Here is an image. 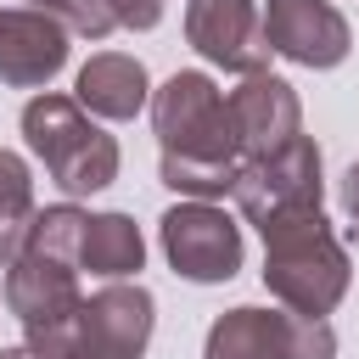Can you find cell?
I'll return each instance as SVG.
<instances>
[{"instance_id":"cell-8","label":"cell","mask_w":359,"mask_h":359,"mask_svg":"<svg viewBox=\"0 0 359 359\" xmlns=\"http://www.w3.org/2000/svg\"><path fill=\"white\" fill-rule=\"evenodd\" d=\"M157 325V297L140 280H101V292H90L79 303V325H73V348L62 359H146Z\"/></svg>"},{"instance_id":"cell-14","label":"cell","mask_w":359,"mask_h":359,"mask_svg":"<svg viewBox=\"0 0 359 359\" xmlns=\"http://www.w3.org/2000/svg\"><path fill=\"white\" fill-rule=\"evenodd\" d=\"M79 269H90L95 280H135L146 269V236L135 224V213H90L84 224V247H79Z\"/></svg>"},{"instance_id":"cell-18","label":"cell","mask_w":359,"mask_h":359,"mask_svg":"<svg viewBox=\"0 0 359 359\" xmlns=\"http://www.w3.org/2000/svg\"><path fill=\"white\" fill-rule=\"evenodd\" d=\"M107 11H112V22H118V28L146 34V28H157V22H163L168 0H107Z\"/></svg>"},{"instance_id":"cell-5","label":"cell","mask_w":359,"mask_h":359,"mask_svg":"<svg viewBox=\"0 0 359 359\" xmlns=\"http://www.w3.org/2000/svg\"><path fill=\"white\" fill-rule=\"evenodd\" d=\"M202 359H337V331L331 320L241 303L208 325Z\"/></svg>"},{"instance_id":"cell-9","label":"cell","mask_w":359,"mask_h":359,"mask_svg":"<svg viewBox=\"0 0 359 359\" xmlns=\"http://www.w3.org/2000/svg\"><path fill=\"white\" fill-rule=\"evenodd\" d=\"M258 22H264L269 56H280L292 67H309V73L342 67L348 50H353V28L331 0H264Z\"/></svg>"},{"instance_id":"cell-13","label":"cell","mask_w":359,"mask_h":359,"mask_svg":"<svg viewBox=\"0 0 359 359\" xmlns=\"http://www.w3.org/2000/svg\"><path fill=\"white\" fill-rule=\"evenodd\" d=\"M73 101L95 118V123H129L135 112H146L151 101V79H146V62L129 56V50H95L79 79H73Z\"/></svg>"},{"instance_id":"cell-3","label":"cell","mask_w":359,"mask_h":359,"mask_svg":"<svg viewBox=\"0 0 359 359\" xmlns=\"http://www.w3.org/2000/svg\"><path fill=\"white\" fill-rule=\"evenodd\" d=\"M17 123H22V146L45 163V174L56 180V191H62L67 202L95 196V191H107V185L118 180V163H123L118 140H112L73 95L39 90V95L22 101V118H17Z\"/></svg>"},{"instance_id":"cell-21","label":"cell","mask_w":359,"mask_h":359,"mask_svg":"<svg viewBox=\"0 0 359 359\" xmlns=\"http://www.w3.org/2000/svg\"><path fill=\"white\" fill-rule=\"evenodd\" d=\"M73 359H79V353H73Z\"/></svg>"},{"instance_id":"cell-11","label":"cell","mask_w":359,"mask_h":359,"mask_svg":"<svg viewBox=\"0 0 359 359\" xmlns=\"http://www.w3.org/2000/svg\"><path fill=\"white\" fill-rule=\"evenodd\" d=\"M67 50H73V34L34 11V6H11L0 11V84L6 90H50V79L67 67Z\"/></svg>"},{"instance_id":"cell-17","label":"cell","mask_w":359,"mask_h":359,"mask_svg":"<svg viewBox=\"0 0 359 359\" xmlns=\"http://www.w3.org/2000/svg\"><path fill=\"white\" fill-rule=\"evenodd\" d=\"M22 6H34V11H45V17H56L67 34H79V39H107V34H118V22H112V11H107V0H22Z\"/></svg>"},{"instance_id":"cell-6","label":"cell","mask_w":359,"mask_h":359,"mask_svg":"<svg viewBox=\"0 0 359 359\" xmlns=\"http://www.w3.org/2000/svg\"><path fill=\"white\" fill-rule=\"evenodd\" d=\"M157 241H163L168 269L191 286H224V280H236V269L247 258L241 224L219 202H174L157 219Z\"/></svg>"},{"instance_id":"cell-20","label":"cell","mask_w":359,"mask_h":359,"mask_svg":"<svg viewBox=\"0 0 359 359\" xmlns=\"http://www.w3.org/2000/svg\"><path fill=\"white\" fill-rule=\"evenodd\" d=\"M0 359H39V353H34L28 342H17V348H0Z\"/></svg>"},{"instance_id":"cell-15","label":"cell","mask_w":359,"mask_h":359,"mask_svg":"<svg viewBox=\"0 0 359 359\" xmlns=\"http://www.w3.org/2000/svg\"><path fill=\"white\" fill-rule=\"evenodd\" d=\"M34 174L17 151L0 146V269L11 258H22L28 247V230H34Z\"/></svg>"},{"instance_id":"cell-12","label":"cell","mask_w":359,"mask_h":359,"mask_svg":"<svg viewBox=\"0 0 359 359\" xmlns=\"http://www.w3.org/2000/svg\"><path fill=\"white\" fill-rule=\"evenodd\" d=\"M224 107H230V123H236V140H241V151H247V163L252 157H269V151H280L286 140H297L303 135V101H297V90L280 79V73H247L230 95H224Z\"/></svg>"},{"instance_id":"cell-1","label":"cell","mask_w":359,"mask_h":359,"mask_svg":"<svg viewBox=\"0 0 359 359\" xmlns=\"http://www.w3.org/2000/svg\"><path fill=\"white\" fill-rule=\"evenodd\" d=\"M151 135L163 146L157 157V180L180 196V202H224L241 180V140H236V123H230V107H224V90L213 84V73L202 67H180L168 73L151 101Z\"/></svg>"},{"instance_id":"cell-10","label":"cell","mask_w":359,"mask_h":359,"mask_svg":"<svg viewBox=\"0 0 359 359\" xmlns=\"http://www.w3.org/2000/svg\"><path fill=\"white\" fill-rule=\"evenodd\" d=\"M185 45L224 73H264L269 45L258 22V0H185Z\"/></svg>"},{"instance_id":"cell-4","label":"cell","mask_w":359,"mask_h":359,"mask_svg":"<svg viewBox=\"0 0 359 359\" xmlns=\"http://www.w3.org/2000/svg\"><path fill=\"white\" fill-rule=\"evenodd\" d=\"M6 309L22 325V342L39 359H62L73 348V325H79V264L45 258V252H22L6 264V286H0Z\"/></svg>"},{"instance_id":"cell-16","label":"cell","mask_w":359,"mask_h":359,"mask_svg":"<svg viewBox=\"0 0 359 359\" xmlns=\"http://www.w3.org/2000/svg\"><path fill=\"white\" fill-rule=\"evenodd\" d=\"M84 224L90 213L79 202H50L34 213V230H28V247L22 252H45V258H62V264H79V247H84Z\"/></svg>"},{"instance_id":"cell-19","label":"cell","mask_w":359,"mask_h":359,"mask_svg":"<svg viewBox=\"0 0 359 359\" xmlns=\"http://www.w3.org/2000/svg\"><path fill=\"white\" fill-rule=\"evenodd\" d=\"M337 196H342V213L353 219V230H359V163H348V174H342V185H337Z\"/></svg>"},{"instance_id":"cell-2","label":"cell","mask_w":359,"mask_h":359,"mask_svg":"<svg viewBox=\"0 0 359 359\" xmlns=\"http://www.w3.org/2000/svg\"><path fill=\"white\" fill-rule=\"evenodd\" d=\"M264 286L286 314L325 320L353 286V258L342 236L331 230L325 208H303L286 219H269L264 230Z\"/></svg>"},{"instance_id":"cell-7","label":"cell","mask_w":359,"mask_h":359,"mask_svg":"<svg viewBox=\"0 0 359 359\" xmlns=\"http://www.w3.org/2000/svg\"><path fill=\"white\" fill-rule=\"evenodd\" d=\"M236 208L247 224H269V219H286V213H303V208H320L325 202V157L309 135L286 140L280 151L269 157H252L241 163V180H236Z\"/></svg>"}]
</instances>
